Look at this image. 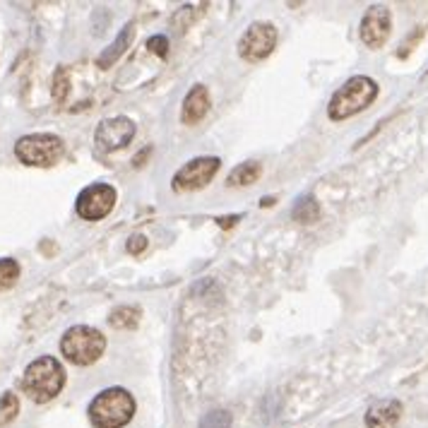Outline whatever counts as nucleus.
Instances as JSON below:
<instances>
[{
  "instance_id": "f257e3e1",
  "label": "nucleus",
  "mask_w": 428,
  "mask_h": 428,
  "mask_svg": "<svg viewBox=\"0 0 428 428\" xmlns=\"http://www.w3.org/2000/svg\"><path fill=\"white\" fill-rule=\"evenodd\" d=\"M65 388V368L60 366L58 359L53 356H39L24 368L22 376V393L36 405L56 400L60 390Z\"/></svg>"
},
{
  "instance_id": "f03ea898",
  "label": "nucleus",
  "mask_w": 428,
  "mask_h": 428,
  "mask_svg": "<svg viewBox=\"0 0 428 428\" xmlns=\"http://www.w3.org/2000/svg\"><path fill=\"white\" fill-rule=\"evenodd\" d=\"M135 397L125 388H106L89 402V421L94 428H123L135 417Z\"/></svg>"
},
{
  "instance_id": "7ed1b4c3",
  "label": "nucleus",
  "mask_w": 428,
  "mask_h": 428,
  "mask_svg": "<svg viewBox=\"0 0 428 428\" xmlns=\"http://www.w3.org/2000/svg\"><path fill=\"white\" fill-rule=\"evenodd\" d=\"M378 96V82L366 75H356L347 79L342 87L334 91L327 103L330 120H347L351 116L368 108Z\"/></svg>"
},
{
  "instance_id": "20e7f679",
  "label": "nucleus",
  "mask_w": 428,
  "mask_h": 428,
  "mask_svg": "<svg viewBox=\"0 0 428 428\" xmlns=\"http://www.w3.org/2000/svg\"><path fill=\"white\" fill-rule=\"evenodd\" d=\"M106 351V337L96 327L75 325L60 339V354L75 366H91Z\"/></svg>"
},
{
  "instance_id": "39448f33",
  "label": "nucleus",
  "mask_w": 428,
  "mask_h": 428,
  "mask_svg": "<svg viewBox=\"0 0 428 428\" xmlns=\"http://www.w3.org/2000/svg\"><path fill=\"white\" fill-rule=\"evenodd\" d=\"M65 154L63 140L53 133H32V135H24L15 142V157L20 159L27 167H39L48 169L56 167V164Z\"/></svg>"
},
{
  "instance_id": "423d86ee",
  "label": "nucleus",
  "mask_w": 428,
  "mask_h": 428,
  "mask_svg": "<svg viewBox=\"0 0 428 428\" xmlns=\"http://www.w3.org/2000/svg\"><path fill=\"white\" fill-rule=\"evenodd\" d=\"M277 46V27L272 22H253L238 39V56L246 63H260Z\"/></svg>"
},
{
  "instance_id": "0eeeda50",
  "label": "nucleus",
  "mask_w": 428,
  "mask_h": 428,
  "mask_svg": "<svg viewBox=\"0 0 428 428\" xmlns=\"http://www.w3.org/2000/svg\"><path fill=\"white\" fill-rule=\"evenodd\" d=\"M219 162L217 157H198V159H191L188 164L176 171L174 179H171V188L176 193H193V191H200V188L210 186V181L217 176Z\"/></svg>"
},
{
  "instance_id": "6e6552de",
  "label": "nucleus",
  "mask_w": 428,
  "mask_h": 428,
  "mask_svg": "<svg viewBox=\"0 0 428 428\" xmlns=\"http://www.w3.org/2000/svg\"><path fill=\"white\" fill-rule=\"evenodd\" d=\"M116 200H118V193H116L113 186H108V183H91V186H87L77 195L75 210L87 222H101V219H106L111 214Z\"/></svg>"
},
{
  "instance_id": "1a4fd4ad",
  "label": "nucleus",
  "mask_w": 428,
  "mask_h": 428,
  "mask_svg": "<svg viewBox=\"0 0 428 428\" xmlns=\"http://www.w3.org/2000/svg\"><path fill=\"white\" fill-rule=\"evenodd\" d=\"M133 137H135V123H133L128 116H113V118L101 120L94 133L96 147H99L101 152L123 150V147L130 145Z\"/></svg>"
},
{
  "instance_id": "9d476101",
  "label": "nucleus",
  "mask_w": 428,
  "mask_h": 428,
  "mask_svg": "<svg viewBox=\"0 0 428 428\" xmlns=\"http://www.w3.org/2000/svg\"><path fill=\"white\" fill-rule=\"evenodd\" d=\"M393 29V15L385 5H373L361 20V41L368 48H381Z\"/></svg>"
},
{
  "instance_id": "9b49d317",
  "label": "nucleus",
  "mask_w": 428,
  "mask_h": 428,
  "mask_svg": "<svg viewBox=\"0 0 428 428\" xmlns=\"http://www.w3.org/2000/svg\"><path fill=\"white\" fill-rule=\"evenodd\" d=\"M212 99H210V89L205 84H195V87L188 89L186 99H183L181 108V123L183 125H195L210 113Z\"/></svg>"
},
{
  "instance_id": "f8f14e48",
  "label": "nucleus",
  "mask_w": 428,
  "mask_h": 428,
  "mask_svg": "<svg viewBox=\"0 0 428 428\" xmlns=\"http://www.w3.org/2000/svg\"><path fill=\"white\" fill-rule=\"evenodd\" d=\"M402 419L400 400H381L366 412V428H395Z\"/></svg>"
},
{
  "instance_id": "ddd939ff",
  "label": "nucleus",
  "mask_w": 428,
  "mask_h": 428,
  "mask_svg": "<svg viewBox=\"0 0 428 428\" xmlns=\"http://www.w3.org/2000/svg\"><path fill=\"white\" fill-rule=\"evenodd\" d=\"M133 36H135V27H133V24H125L123 32L116 36L113 44L108 46L106 51H103L101 56H99V60H96V65L106 70V68H111V65L118 63V58L123 56V53L128 51V46L133 44Z\"/></svg>"
},
{
  "instance_id": "4468645a",
  "label": "nucleus",
  "mask_w": 428,
  "mask_h": 428,
  "mask_svg": "<svg viewBox=\"0 0 428 428\" xmlns=\"http://www.w3.org/2000/svg\"><path fill=\"white\" fill-rule=\"evenodd\" d=\"M262 176V164L260 162H243L226 176V186L229 188H243L255 183Z\"/></svg>"
},
{
  "instance_id": "2eb2a0df",
  "label": "nucleus",
  "mask_w": 428,
  "mask_h": 428,
  "mask_svg": "<svg viewBox=\"0 0 428 428\" xmlns=\"http://www.w3.org/2000/svg\"><path fill=\"white\" fill-rule=\"evenodd\" d=\"M291 217L301 224H313L320 219V205H317L315 198L310 195H303V198L296 200V205L291 207Z\"/></svg>"
},
{
  "instance_id": "dca6fc26",
  "label": "nucleus",
  "mask_w": 428,
  "mask_h": 428,
  "mask_svg": "<svg viewBox=\"0 0 428 428\" xmlns=\"http://www.w3.org/2000/svg\"><path fill=\"white\" fill-rule=\"evenodd\" d=\"M108 322L116 330H135L140 325V310L135 305H118L111 315H108Z\"/></svg>"
},
{
  "instance_id": "f3484780",
  "label": "nucleus",
  "mask_w": 428,
  "mask_h": 428,
  "mask_svg": "<svg viewBox=\"0 0 428 428\" xmlns=\"http://www.w3.org/2000/svg\"><path fill=\"white\" fill-rule=\"evenodd\" d=\"M20 414V397L15 393H5L0 397V428L10 426Z\"/></svg>"
},
{
  "instance_id": "a211bd4d",
  "label": "nucleus",
  "mask_w": 428,
  "mask_h": 428,
  "mask_svg": "<svg viewBox=\"0 0 428 428\" xmlns=\"http://www.w3.org/2000/svg\"><path fill=\"white\" fill-rule=\"evenodd\" d=\"M20 262L12 260V258H3L0 260V291L10 289L12 284L20 279Z\"/></svg>"
},
{
  "instance_id": "6ab92c4d",
  "label": "nucleus",
  "mask_w": 428,
  "mask_h": 428,
  "mask_svg": "<svg viewBox=\"0 0 428 428\" xmlns=\"http://www.w3.org/2000/svg\"><path fill=\"white\" fill-rule=\"evenodd\" d=\"M53 99H56L58 103H63L65 99H68V91H70V72L65 65H60V68L53 72Z\"/></svg>"
},
{
  "instance_id": "aec40b11",
  "label": "nucleus",
  "mask_w": 428,
  "mask_h": 428,
  "mask_svg": "<svg viewBox=\"0 0 428 428\" xmlns=\"http://www.w3.org/2000/svg\"><path fill=\"white\" fill-rule=\"evenodd\" d=\"M231 424H234V417L226 409H214L200 419V428H231Z\"/></svg>"
},
{
  "instance_id": "412c9836",
  "label": "nucleus",
  "mask_w": 428,
  "mask_h": 428,
  "mask_svg": "<svg viewBox=\"0 0 428 428\" xmlns=\"http://www.w3.org/2000/svg\"><path fill=\"white\" fill-rule=\"evenodd\" d=\"M147 48H150V53H154V56L167 58V53H169V39H167L164 34H157V36H152V39L147 41Z\"/></svg>"
},
{
  "instance_id": "4be33fe9",
  "label": "nucleus",
  "mask_w": 428,
  "mask_h": 428,
  "mask_svg": "<svg viewBox=\"0 0 428 428\" xmlns=\"http://www.w3.org/2000/svg\"><path fill=\"white\" fill-rule=\"evenodd\" d=\"M128 253L130 255H140V253H145V248H147V238L145 236H130L128 238Z\"/></svg>"
},
{
  "instance_id": "5701e85b",
  "label": "nucleus",
  "mask_w": 428,
  "mask_h": 428,
  "mask_svg": "<svg viewBox=\"0 0 428 428\" xmlns=\"http://www.w3.org/2000/svg\"><path fill=\"white\" fill-rule=\"evenodd\" d=\"M238 219H241V217H222V219H219V224H222V226H224V229H226V226L236 224V222H238Z\"/></svg>"
},
{
  "instance_id": "b1692460",
  "label": "nucleus",
  "mask_w": 428,
  "mask_h": 428,
  "mask_svg": "<svg viewBox=\"0 0 428 428\" xmlns=\"http://www.w3.org/2000/svg\"><path fill=\"white\" fill-rule=\"evenodd\" d=\"M267 205H274V198H262V207H267Z\"/></svg>"
}]
</instances>
